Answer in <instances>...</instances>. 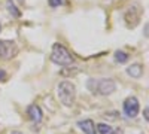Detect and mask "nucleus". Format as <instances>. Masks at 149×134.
<instances>
[{
    "mask_svg": "<svg viewBox=\"0 0 149 134\" xmlns=\"http://www.w3.org/2000/svg\"><path fill=\"white\" fill-rule=\"evenodd\" d=\"M19 2H21V3H22V2H24V0H19Z\"/></svg>",
    "mask_w": 149,
    "mask_h": 134,
    "instance_id": "nucleus-16",
    "label": "nucleus"
},
{
    "mask_svg": "<svg viewBox=\"0 0 149 134\" xmlns=\"http://www.w3.org/2000/svg\"><path fill=\"white\" fill-rule=\"evenodd\" d=\"M97 130H98V133L100 134H116L118 131H115L113 128H112L110 125H107V124H98L97 125Z\"/></svg>",
    "mask_w": 149,
    "mask_h": 134,
    "instance_id": "nucleus-9",
    "label": "nucleus"
},
{
    "mask_svg": "<svg viewBox=\"0 0 149 134\" xmlns=\"http://www.w3.org/2000/svg\"><path fill=\"white\" fill-rule=\"evenodd\" d=\"M88 90L93 94L109 95L116 90V83L112 79H90L88 81Z\"/></svg>",
    "mask_w": 149,
    "mask_h": 134,
    "instance_id": "nucleus-1",
    "label": "nucleus"
},
{
    "mask_svg": "<svg viewBox=\"0 0 149 134\" xmlns=\"http://www.w3.org/2000/svg\"><path fill=\"white\" fill-rule=\"evenodd\" d=\"M145 119H146V121H148V119H149V116H148V107H146V109H145Z\"/></svg>",
    "mask_w": 149,
    "mask_h": 134,
    "instance_id": "nucleus-14",
    "label": "nucleus"
},
{
    "mask_svg": "<svg viewBox=\"0 0 149 134\" xmlns=\"http://www.w3.org/2000/svg\"><path fill=\"white\" fill-rule=\"evenodd\" d=\"M79 128L85 133V134H97L95 131V125L91 119H85V121H81V122H78Z\"/></svg>",
    "mask_w": 149,
    "mask_h": 134,
    "instance_id": "nucleus-7",
    "label": "nucleus"
},
{
    "mask_svg": "<svg viewBox=\"0 0 149 134\" xmlns=\"http://www.w3.org/2000/svg\"><path fill=\"white\" fill-rule=\"evenodd\" d=\"M58 99L67 107L73 106L74 99H76V88H74V85L72 82L63 81L58 85Z\"/></svg>",
    "mask_w": 149,
    "mask_h": 134,
    "instance_id": "nucleus-2",
    "label": "nucleus"
},
{
    "mask_svg": "<svg viewBox=\"0 0 149 134\" xmlns=\"http://www.w3.org/2000/svg\"><path fill=\"white\" fill-rule=\"evenodd\" d=\"M139 101L136 97H128V99L124 101V113L128 118H136L139 113Z\"/></svg>",
    "mask_w": 149,
    "mask_h": 134,
    "instance_id": "nucleus-5",
    "label": "nucleus"
},
{
    "mask_svg": "<svg viewBox=\"0 0 149 134\" xmlns=\"http://www.w3.org/2000/svg\"><path fill=\"white\" fill-rule=\"evenodd\" d=\"M48 3H49L51 8H58L60 5L64 3V0H48Z\"/></svg>",
    "mask_w": 149,
    "mask_h": 134,
    "instance_id": "nucleus-12",
    "label": "nucleus"
},
{
    "mask_svg": "<svg viewBox=\"0 0 149 134\" xmlns=\"http://www.w3.org/2000/svg\"><path fill=\"white\" fill-rule=\"evenodd\" d=\"M27 115H29V118L33 121V122H36V124L42 121V110H40V107L36 106V104H31V106L29 107Z\"/></svg>",
    "mask_w": 149,
    "mask_h": 134,
    "instance_id": "nucleus-6",
    "label": "nucleus"
},
{
    "mask_svg": "<svg viewBox=\"0 0 149 134\" xmlns=\"http://www.w3.org/2000/svg\"><path fill=\"white\" fill-rule=\"evenodd\" d=\"M115 60L118 63H125V61H128V54L124 52V51H116L115 52Z\"/></svg>",
    "mask_w": 149,
    "mask_h": 134,
    "instance_id": "nucleus-11",
    "label": "nucleus"
},
{
    "mask_svg": "<svg viewBox=\"0 0 149 134\" xmlns=\"http://www.w3.org/2000/svg\"><path fill=\"white\" fill-rule=\"evenodd\" d=\"M18 54V46L14 40H0V58L10 60Z\"/></svg>",
    "mask_w": 149,
    "mask_h": 134,
    "instance_id": "nucleus-4",
    "label": "nucleus"
},
{
    "mask_svg": "<svg viewBox=\"0 0 149 134\" xmlns=\"http://www.w3.org/2000/svg\"><path fill=\"white\" fill-rule=\"evenodd\" d=\"M10 134H22V133H18V131H14V133H10Z\"/></svg>",
    "mask_w": 149,
    "mask_h": 134,
    "instance_id": "nucleus-15",
    "label": "nucleus"
},
{
    "mask_svg": "<svg viewBox=\"0 0 149 134\" xmlns=\"http://www.w3.org/2000/svg\"><path fill=\"white\" fill-rule=\"evenodd\" d=\"M51 60L58 66H70L73 63L72 54L67 51V48L63 46L61 43H54L52 52H51Z\"/></svg>",
    "mask_w": 149,
    "mask_h": 134,
    "instance_id": "nucleus-3",
    "label": "nucleus"
},
{
    "mask_svg": "<svg viewBox=\"0 0 149 134\" xmlns=\"http://www.w3.org/2000/svg\"><path fill=\"white\" fill-rule=\"evenodd\" d=\"M127 73L130 76H133V78H140L142 73H143V69H142L140 64H133V66H130L127 69Z\"/></svg>",
    "mask_w": 149,
    "mask_h": 134,
    "instance_id": "nucleus-8",
    "label": "nucleus"
},
{
    "mask_svg": "<svg viewBox=\"0 0 149 134\" xmlns=\"http://www.w3.org/2000/svg\"><path fill=\"white\" fill-rule=\"evenodd\" d=\"M6 6H8V10H9L14 17H17V18H18V17L21 15V12L17 9V6H15L14 3H12V0H8V2H6Z\"/></svg>",
    "mask_w": 149,
    "mask_h": 134,
    "instance_id": "nucleus-10",
    "label": "nucleus"
},
{
    "mask_svg": "<svg viewBox=\"0 0 149 134\" xmlns=\"http://www.w3.org/2000/svg\"><path fill=\"white\" fill-rule=\"evenodd\" d=\"M6 79V73L3 70H0V81H5Z\"/></svg>",
    "mask_w": 149,
    "mask_h": 134,
    "instance_id": "nucleus-13",
    "label": "nucleus"
}]
</instances>
